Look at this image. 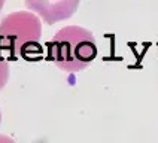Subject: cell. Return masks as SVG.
<instances>
[{"instance_id": "cell-5", "label": "cell", "mask_w": 158, "mask_h": 143, "mask_svg": "<svg viewBox=\"0 0 158 143\" xmlns=\"http://www.w3.org/2000/svg\"><path fill=\"white\" fill-rule=\"evenodd\" d=\"M2 6H3V2H2V0H0V9H2Z\"/></svg>"}, {"instance_id": "cell-6", "label": "cell", "mask_w": 158, "mask_h": 143, "mask_svg": "<svg viewBox=\"0 0 158 143\" xmlns=\"http://www.w3.org/2000/svg\"><path fill=\"white\" fill-rule=\"evenodd\" d=\"M0 122H2V113H0Z\"/></svg>"}, {"instance_id": "cell-1", "label": "cell", "mask_w": 158, "mask_h": 143, "mask_svg": "<svg viewBox=\"0 0 158 143\" xmlns=\"http://www.w3.org/2000/svg\"><path fill=\"white\" fill-rule=\"evenodd\" d=\"M46 46L49 60L64 72L84 70L97 55L94 35L78 26L63 27Z\"/></svg>"}, {"instance_id": "cell-3", "label": "cell", "mask_w": 158, "mask_h": 143, "mask_svg": "<svg viewBox=\"0 0 158 143\" xmlns=\"http://www.w3.org/2000/svg\"><path fill=\"white\" fill-rule=\"evenodd\" d=\"M9 79V64L8 61L0 55V89L6 85Z\"/></svg>"}, {"instance_id": "cell-2", "label": "cell", "mask_w": 158, "mask_h": 143, "mask_svg": "<svg viewBox=\"0 0 158 143\" xmlns=\"http://www.w3.org/2000/svg\"><path fill=\"white\" fill-rule=\"evenodd\" d=\"M42 36V22L27 10L12 12L0 22V49L10 55L26 54L30 46H37Z\"/></svg>"}, {"instance_id": "cell-4", "label": "cell", "mask_w": 158, "mask_h": 143, "mask_svg": "<svg viewBox=\"0 0 158 143\" xmlns=\"http://www.w3.org/2000/svg\"><path fill=\"white\" fill-rule=\"evenodd\" d=\"M0 143H15L10 137L5 136V134H0Z\"/></svg>"}]
</instances>
